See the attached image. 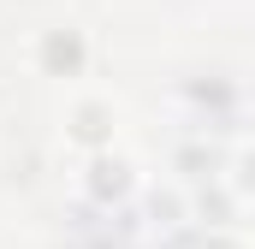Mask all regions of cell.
<instances>
[{
    "label": "cell",
    "mask_w": 255,
    "mask_h": 249,
    "mask_svg": "<svg viewBox=\"0 0 255 249\" xmlns=\"http://www.w3.org/2000/svg\"><path fill=\"white\" fill-rule=\"evenodd\" d=\"M60 136H65V148H77L83 160H89V154H107L113 136H119V107H113V95H101V89L71 95V101H65V119H60Z\"/></svg>",
    "instance_id": "obj_1"
},
{
    "label": "cell",
    "mask_w": 255,
    "mask_h": 249,
    "mask_svg": "<svg viewBox=\"0 0 255 249\" xmlns=\"http://www.w3.org/2000/svg\"><path fill=\"white\" fill-rule=\"evenodd\" d=\"M77 190L95 202V208H125L142 196V166L130 160L125 148H107V154H89L83 172H77Z\"/></svg>",
    "instance_id": "obj_2"
},
{
    "label": "cell",
    "mask_w": 255,
    "mask_h": 249,
    "mask_svg": "<svg viewBox=\"0 0 255 249\" xmlns=\"http://www.w3.org/2000/svg\"><path fill=\"white\" fill-rule=\"evenodd\" d=\"M36 71L54 77V83H83L89 77V36L71 30V24H54L36 36Z\"/></svg>",
    "instance_id": "obj_3"
},
{
    "label": "cell",
    "mask_w": 255,
    "mask_h": 249,
    "mask_svg": "<svg viewBox=\"0 0 255 249\" xmlns=\"http://www.w3.org/2000/svg\"><path fill=\"white\" fill-rule=\"evenodd\" d=\"M178 249H250L232 226H220V220H208V226H190L184 238H178Z\"/></svg>",
    "instance_id": "obj_4"
},
{
    "label": "cell",
    "mask_w": 255,
    "mask_h": 249,
    "mask_svg": "<svg viewBox=\"0 0 255 249\" xmlns=\"http://www.w3.org/2000/svg\"><path fill=\"white\" fill-rule=\"evenodd\" d=\"M226 184H232V196H238L244 208H255V142H244V148L232 154V172H226Z\"/></svg>",
    "instance_id": "obj_5"
}]
</instances>
